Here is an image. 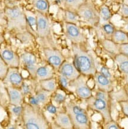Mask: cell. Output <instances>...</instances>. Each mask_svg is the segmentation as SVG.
<instances>
[{
	"label": "cell",
	"instance_id": "cell-24",
	"mask_svg": "<svg viewBox=\"0 0 128 129\" xmlns=\"http://www.w3.org/2000/svg\"><path fill=\"white\" fill-rule=\"evenodd\" d=\"M39 85L41 89L49 91L50 92H55L57 89V83L55 79L52 78L39 81Z\"/></svg>",
	"mask_w": 128,
	"mask_h": 129
},
{
	"label": "cell",
	"instance_id": "cell-39",
	"mask_svg": "<svg viewBox=\"0 0 128 129\" xmlns=\"http://www.w3.org/2000/svg\"><path fill=\"white\" fill-rule=\"evenodd\" d=\"M119 103L123 114L128 117V99L120 101Z\"/></svg>",
	"mask_w": 128,
	"mask_h": 129
},
{
	"label": "cell",
	"instance_id": "cell-12",
	"mask_svg": "<svg viewBox=\"0 0 128 129\" xmlns=\"http://www.w3.org/2000/svg\"><path fill=\"white\" fill-rule=\"evenodd\" d=\"M24 79L17 67H9L6 76L3 80L5 85L20 88Z\"/></svg>",
	"mask_w": 128,
	"mask_h": 129
},
{
	"label": "cell",
	"instance_id": "cell-31",
	"mask_svg": "<svg viewBox=\"0 0 128 129\" xmlns=\"http://www.w3.org/2000/svg\"><path fill=\"white\" fill-rule=\"evenodd\" d=\"M102 30L104 35L107 36H111L114 31L116 30L115 27L113 24L110 22H106L102 26Z\"/></svg>",
	"mask_w": 128,
	"mask_h": 129
},
{
	"label": "cell",
	"instance_id": "cell-16",
	"mask_svg": "<svg viewBox=\"0 0 128 129\" xmlns=\"http://www.w3.org/2000/svg\"><path fill=\"white\" fill-rule=\"evenodd\" d=\"M69 115L73 124L74 128L89 129L91 127L90 120L87 112Z\"/></svg>",
	"mask_w": 128,
	"mask_h": 129
},
{
	"label": "cell",
	"instance_id": "cell-2",
	"mask_svg": "<svg viewBox=\"0 0 128 129\" xmlns=\"http://www.w3.org/2000/svg\"><path fill=\"white\" fill-rule=\"evenodd\" d=\"M74 64L80 74L84 76L94 75L97 72L95 60L91 54L82 49L79 44H73Z\"/></svg>",
	"mask_w": 128,
	"mask_h": 129
},
{
	"label": "cell",
	"instance_id": "cell-42",
	"mask_svg": "<svg viewBox=\"0 0 128 129\" xmlns=\"http://www.w3.org/2000/svg\"><path fill=\"white\" fill-rule=\"evenodd\" d=\"M120 14L123 18L128 17V5L123 4L119 10Z\"/></svg>",
	"mask_w": 128,
	"mask_h": 129
},
{
	"label": "cell",
	"instance_id": "cell-26",
	"mask_svg": "<svg viewBox=\"0 0 128 129\" xmlns=\"http://www.w3.org/2000/svg\"><path fill=\"white\" fill-rule=\"evenodd\" d=\"M87 0H63V5L66 10L77 11L78 8Z\"/></svg>",
	"mask_w": 128,
	"mask_h": 129
},
{
	"label": "cell",
	"instance_id": "cell-46",
	"mask_svg": "<svg viewBox=\"0 0 128 129\" xmlns=\"http://www.w3.org/2000/svg\"><path fill=\"white\" fill-rule=\"evenodd\" d=\"M3 15H4V13H3V11L0 10V19H1V18L3 17Z\"/></svg>",
	"mask_w": 128,
	"mask_h": 129
},
{
	"label": "cell",
	"instance_id": "cell-14",
	"mask_svg": "<svg viewBox=\"0 0 128 129\" xmlns=\"http://www.w3.org/2000/svg\"><path fill=\"white\" fill-rule=\"evenodd\" d=\"M59 74L67 77L70 81L75 80L79 77L80 73L78 72L74 63L65 61L58 69Z\"/></svg>",
	"mask_w": 128,
	"mask_h": 129
},
{
	"label": "cell",
	"instance_id": "cell-44",
	"mask_svg": "<svg viewBox=\"0 0 128 129\" xmlns=\"http://www.w3.org/2000/svg\"><path fill=\"white\" fill-rule=\"evenodd\" d=\"M124 24V31L128 34V17L123 18Z\"/></svg>",
	"mask_w": 128,
	"mask_h": 129
},
{
	"label": "cell",
	"instance_id": "cell-43",
	"mask_svg": "<svg viewBox=\"0 0 128 129\" xmlns=\"http://www.w3.org/2000/svg\"><path fill=\"white\" fill-rule=\"evenodd\" d=\"M100 73L103 74V76H104L107 77V78L110 79V80L112 79L113 78L112 74H111L110 72L109 69H108V68L105 67V66H103V67H101L100 69Z\"/></svg>",
	"mask_w": 128,
	"mask_h": 129
},
{
	"label": "cell",
	"instance_id": "cell-23",
	"mask_svg": "<svg viewBox=\"0 0 128 129\" xmlns=\"http://www.w3.org/2000/svg\"><path fill=\"white\" fill-rule=\"evenodd\" d=\"M33 7L37 12L46 15L49 11V3L47 0H32Z\"/></svg>",
	"mask_w": 128,
	"mask_h": 129
},
{
	"label": "cell",
	"instance_id": "cell-25",
	"mask_svg": "<svg viewBox=\"0 0 128 129\" xmlns=\"http://www.w3.org/2000/svg\"><path fill=\"white\" fill-rule=\"evenodd\" d=\"M24 13H25L27 26H29L33 32L36 34V33L37 24L36 14H33L32 12L28 10H24Z\"/></svg>",
	"mask_w": 128,
	"mask_h": 129
},
{
	"label": "cell",
	"instance_id": "cell-36",
	"mask_svg": "<svg viewBox=\"0 0 128 129\" xmlns=\"http://www.w3.org/2000/svg\"><path fill=\"white\" fill-rule=\"evenodd\" d=\"M59 83L61 85V86L63 88L68 89L70 87V81L67 77L61 75V74H60L59 77Z\"/></svg>",
	"mask_w": 128,
	"mask_h": 129
},
{
	"label": "cell",
	"instance_id": "cell-29",
	"mask_svg": "<svg viewBox=\"0 0 128 129\" xmlns=\"http://www.w3.org/2000/svg\"><path fill=\"white\" fill-rule=\"evenodd\" d=\"M99 14L100 19L102 20L103 21H105V22H108L112 17L110 10L107 6H105V5L101 7Z\"/></svg>",
	"mask_w": 128,
	"mask_h": 129
},
{
	"label": "cell",
	"instance_id": "cell-7",
	"mask_svg": "<svg viewBox=\"0 0 128 129\" xmlns=\"http://www.w3.org/2000/svg\"><path fill=\"white\" fill-rule=\"evenodd\" d=\"M64 30L67 38L73 44L80 45L87 41L86 36L76 24L65 22Z\"/></svg>",
	"mask_w": 128,
	"mask_h": 129
},
{
	"label": "cell",
	"instance_id": "cell-11",
	"mask_svg": "<svg viewBox=\"0 0 128 129\" xmlns=\"http://www.w3.org/2000/svg\"><path fill=\"white\" fill-rule=\"evenodd\" d=\"M20 62H22L24 68L29 72L33 78L35 79L36 72L39 67L37 63V58L32 53L24 52L20 57Z\"/></svg>",
	"mask_w": 128,
	"mask_h": 129
},
{
	"label": "cell",
	"instance_id": "cell-1",
	"mask_svg": "<svg viewBox=\"0 0 128 129\" xmlns=\"http://www.w3.org/2000/svg\"><path fill=\"white\" fill-rule=\"evenodd\" d=\"M22 120L26 129H48L50 125L40 108L33 107L29 103H24Z\"/></svg>",
	"mask_w": 128,
	"mask_h": 129
},
{
	"label": "cell",
	"instance_id": "cell-35",
	"mask_svg": "<svg viewBox=\"0 0 128 129\" xmlns=\"http://www.w3.org/2000/svg\"><path fill=\"white\" fill-rule=\"evenodd\" d=\"M9 69V66L7 65L6 62H3V63L0 64V80H3L5 78Z\"/></svg>",
	"mask_w": 128,
	"mask_h": 129
},
{
	"label": "cell",
	"instance_id": "cell-41",
	"mask_svg": "<svg viewBox=\"0 0 128 129\" xmlns=\"http://www.w3.org/2000/svg\"><path fill=\"white\" fill-rule=\"evenodd\" d=\"M104 128L106 129H119L120 128V127H119V125L117 124V123H116L114 121L111 120L110 121L108 122V123H105L104 124Z\"/></svg>",
	"mask_w": 128,
	"mask_h": 129
},
{
	"label": "cell",
	"instance_id": "cell-40",
	"mask_svg": "<svg viewBox=\"0 0 128 129\" xmlns=\"http://www.w3.org/2000/svg\"><path fill=\"white\" fill-rule=\"evenodd\" d=\"M118 49L120 54H122L128 57V43L118 45Z\"/></svg>",
	"mask_w": 128,
	"mask_h": 129
},
{
	"label": "cell",
	"instance_id": "cell-22",
	"mask_svg": "<svg viewBox=\"0 0 128 129\" xmlns=\"http://www.w3.org/2000/svg\"><path fill=\"white\" fill-rule=\"evenodd\" d=\"M65 107L66 112L68 114V115L79 114L87 112L85 109L82 108L81 106L73 101L65 102Z\"/></svg>",
	"mask_w": 128,
	"mask_h": 129
},
{
	"label": "cell",
	"instance_id": "cell-20",
	"mask_svg": "<svg viewBox=\"0 0 128 129\" xmlns=\"http://www.w3.org/2000/svg\"><path fill=\"white\" fill-rule=\"evenodd\" d=\"M115 61L120 72L124 76L128 84V57L119 53L115 56Z\"/></svg>",
	"mask_w": 128,
	"mask_h": 129
},
{
	"label": "cell",
	"instance_id": "cell-47",
	"mask_svg": "<svg viewBox=\"0 0 128 129\" xmlns=\"http://www.w3.org/2000/svg\"><path fill=\"white\" fill-rule=\"evenodd\" d=\"M3 62H5L4 61V60H3V58L1 57V55H0V64H1V63H3Z\"/></svg>",
	"mask_w": 128,
	"mask_h": 129
},
{
	"label": "cell",
	"instance_id": "cell-34",
	"mask_svg": "<svg viewBox=\"0 0 128 129\" xmlns=\"http://www.w3.org/2000/svg\"><path fill=\"white\" fill-rule=\"evenodd\" d=\"M95 97L106 101H110L111 100V97L109 95V92H106L100 90H98L96 92V95H95Z\"/></svg>",
	"mask_w": 128,
	"mask_h": 129
},
{
	"label": "cell",
	"instance_id": "cell-9",
	"mask_svg": "<svg viewBox=\"0 0 128 129\" xmlns=\"http://www.w3.org/2000/svg\"><path fill=\"white\" fill-rule=\"evenodd\" d=\"M43 52L49 65L56 70H58L60 66L65 61L63 54L58 49L46 48L43 49Z\"/></svg>",
	"mask_w": 128,
	"mask_h": 129
},
{
	"label": "cell",
	"instance_id": "cell-19",
	"mask_svg": "<svg viewBox=\"0 0 128 129\" xmlns=\"http://www.w3.org/2000/svg\"><path fill=\"white\" fill-rule=\"evenodd\" d=\"M53 68L50 65L40 66L37 68L36 72L35 79L38 81L46 80L53 77Z\"/></svg>",
	"mask_w": 128,
	"mask_h": 129
},
{
	"label": "cell",
	"instance_id": "cell-18",
	"mask_svg": "<svg viewBox=\"0 0 128 129\" xmlns=\"http://www.w3.org/2000/svg\"><path fill=\"white\" fill-rule=\"evenodd\" d=\"M55 122L59 128L63 129L74 128L70 115L67 112H58L56 114Z\"/></svg>",
	"mask_w": 128,
	"mask_h": 129
},
{
	"label": "cell",
	"instance_id": "cell-5",
	"mask_svg": "<svg viewBox=\"0 0 128 129\" xmlns=\"http://www.w3.org/2000/svg\"><path fill=\"white\" fill-rule=\"evenodd\" d=\"M87 103L89 108L100 114L104 120V123L113 120L111 116L110 101L91 96L87 100Z\"/></svg>",
	"mask_w": 128,
	"mask_h": 129
},
{
	"label": "cell",
	"instance_id": "cell-28",
	"mask_svg": "<svg viewBox=\"0 0 128 129\" xmlns=\"http://www.w3.org/2000/svg\"><path fill=\"white\" fill-rule=\"evenodd\" d=\"M102 45L104 49L109 52L116 53V54H119V49H118V45L113 42L111 40L105 39L103 41Z\"/></svg>",
	"mask_w": 128,
	"mask_h": 129
},
{
	"label": "cell",
	"instance_id": "cell-45",
	"mask_svg": "<svg viewBox=\"0 0 128 129\" xmlns=\"http://www.w3.org/2000/svg\"><path fill=\"white\" fill-rule=\"evenodd\" d=\"M124 90H125L126 93H127V95L128 96V84L125 87H124Z\"/></svg>",
	"mask_w": 128,
	"mask_h": 129
},
{
	"label": "cell",
	"instance_id": "cell-13",
	"mask_svg": "<svg viewBox=\"0 0 128 129\" xmlns=\"http://www.w3.org/2000/svg\"><path fill=\"white\" fill-rule=\"evenodd\" d=\"M6 89L7 92L10 105H21L24 104V95L20 88L6 85Z\"/></svg>",
	"mask_w": 128,
	"mask_h": 129
},
{
	"label": "cell",
	"instance_id": "cell-8",
	"mask_svg": "<svg viewBox=\"0 0 128 129\" xmlns=\"http://www.w3.org/2000/svg\"><path fill=\"white\" fill-rule=\"evenodd\" d=\"M36 35L40 38H47L51 35V24L46 15L36 11Z\"/></svg>",
	"mask_w": 128,
	"mask_h": 129
},
{
	"label": "cell",
	"instance_id": "cell-15",
	"mask_svg": "<svg viewBox=\"0 0 128 129\" xmlns=\"http://www.w3.org/2000/svg\"><path fill=\"white\" fill-rule=\"evenodd\" d=\"M0 55L9 67L19 68L20 57L15 52L9 48H4L0 51Z\"/></svg>",
	"mask_w": 128,
	"mask_h": 129
},
{
	"label": "cell",
	"instance_id": "cell-32",
	"mask_svg": "<svg viewBox=\"0 0 128 129\" xmlns=\"http://www.w3.org/2000/svg\"><path fill=\"white\" fill-rule=\"evenodd\" d=\"M53 101L56 104L59 105L65 103L66 101V95L61 92H56L53 96Z\"/></svg>",
	"mask_w": 128,
	"mask_h": 129
},
{
	"label": "cell",
	"instance_id": "cell-3",
	"mask_svg": "<svg viewBox=\"0 0 128 129\" xmlns=\"http://www.w3.org/2000/svg\"><path fill=\"white\" fill-rule=\"evenodd\" d=\"M4 13L7 19L8 29L24 31L27 29V23L25 13L21 8L18 6L7 7L5 8Z\"/></svg>",
	"mask_w": 128,
	"mask_h": 129
},
{
	"label": "cell",
	"instance_id": "cell-48",
	"mask_svg": "<svg viewBox=\"0 0 128 129\" xmlns=\"http://www.w3.org/2000/svg\"><path fill=\"white\" fill-rule=\"evenodd\" d=\"M7 1H9V2H14L15 0H6Z\"/></svg>",
	"mask_w": 128,
	"mask_h": 129
},
{
	"label": "cell",
	"instance_id": "cell-27",
	"mask_svg": "<svg viewBox=\"0 0 128 129\" xmlns=\"http://www.w3.org/2000/svg\"><path fill=\"white\" fill-rule=\"evenodd\" d=\"M64 20H65V23L77 24L79 21L80 17L77 14V11L65 10V13H64Z\"/></svg>",
	"mask_w": 128,
	"mask_h": 129
},
{
	"label": "cell",
	"instance_id": "cell-30",
	"mask_svg": "<svg viewBox=\"0 0 128 129\" xmlns=\"http://www.w3.org/2000/svg\"><path fill=\"white\" fill-rule=\"evenodd\" d=\"M20 89L25 96L31 95L32 93L33 90V87L32 85V83L29 82V80L24 79L23 82L20 87Z\"/></svg>",
	"mask_w": 128,
	"mask_h": 129
},
{
	"label": "cell",
	"instance_id": "cell-17",
	"mask_svg": "<svg viewBox=\"0 0 128 129\" xmlns=\"http://www.w3.org/2000/svg\"><path fill=\"white\" fill-rule=\"evenodd\" d=\"M94 80L98 90L109 93L113 90V85L111 80L104 76L100 72H96L94 74Z\"/></svg>",
	"mask_w": 128,
	"mask_h": 129
},
{
	"label": "cell",
	"instance_id": "cell-21",
	"mask_svg": "<svg viewBox=\"0 0 128 129\" xmlns=\"http://www.w3.org/2000/svg\"><path fill=\"white\" fill-rule=\"evenodd\" d=\"M111 40L117 45L128 43V34L122 30H116L111 36Z\"/></svg>",
	"mask_w": 128,
	"mask_h": 129
},
{
	"label": "cell",
	"instance_id": "cell-10",
	"mask_svg": "<svg viewBox=\"0 0 128 129\" xmlns=\"http://www.w3.org/2000/svg\"><path fill=\"white\" fill-rule=\"evenodd\" d=\"M52 92L40 89L29 98V103L33 107L40 108L49 103Z\"/></svg>",
	"mask_w": 128,
	"mask_h": 129
},
{
	"label": "cell",
	"instance_id": "cell-38",
	"mask_svg": "<svg viewBox=\"0 0 128 129\" xmlns=\"http://www.w3.org/2000/svg\"><path fill=\"white\" fill-rule=\"evenodd\" d=\"M19 39L22 42H27L29 41L32 37V35L29 32H25L23 31V32L20 33L19 35H17Z\"/></svg>",
	"mask_w": 128,
	"mask_h": 129
},
{
	"label": "cell",
	"instance_id": "cell-4",
	"mask_svg": "<svg viewBox=\"0 0 128 129\" xmlns=\"http://www.w3.org/2000/svg\"><path fill=\"white\" fill-rule=\"evenodd\" d=\"M80 19L91 26H97L100 20L99 12L91 0H87L77 11Z\"/></svg>",
	"mask_w": 128,
	"mask_h": 129
},
{
	"label": "cell",
	"instance_id": "cell-6",
	"mask_svg": "<svg viewBox=\"0 0 128 129\" xmlns=\"http://www.w3.org/2000/svg\"><path fill=\"white\" fill-rule=\"evenodd\" d=\"M85 76H86L81 74L75 80L70 81V87L74 89L75 94L78 98L86 100L93 96V93L90 87L88 86Z\"/></svg>",
	"mask_w": 128,
	"mask_h": 129
},
{
	"label": "cell",
	"instance_id": "cell-37",
	"mask_svg": "<svg viewBox=\"0 0 128 129\" xmlns=\"http://www.w3.org/2000/svg\"><path fill=\"white\" fill-rule=\"evenodd\" d=\"M45 109L47 112L51 114H56L58 113V110H57V107L52 103H47L45 106Z\"/></svg>",
	"mask_w": 128,
	"mask_h": 129
},
{
	"label": "cell",
	"instance_id": "cell-33",
	"mask_svg": "<svg viewBox=\"0 0 128 129\" xmlns=\"http://www.w3.org/2000/svg\"><path fill=\"white\" fill-rule=\"evenodd\" d=\"M10 105V111L13 115L16 117H21L23 111V105Z\"/></svg>",
	"mask_w": 128,
	"mask_h": 129
}]
</instances>
